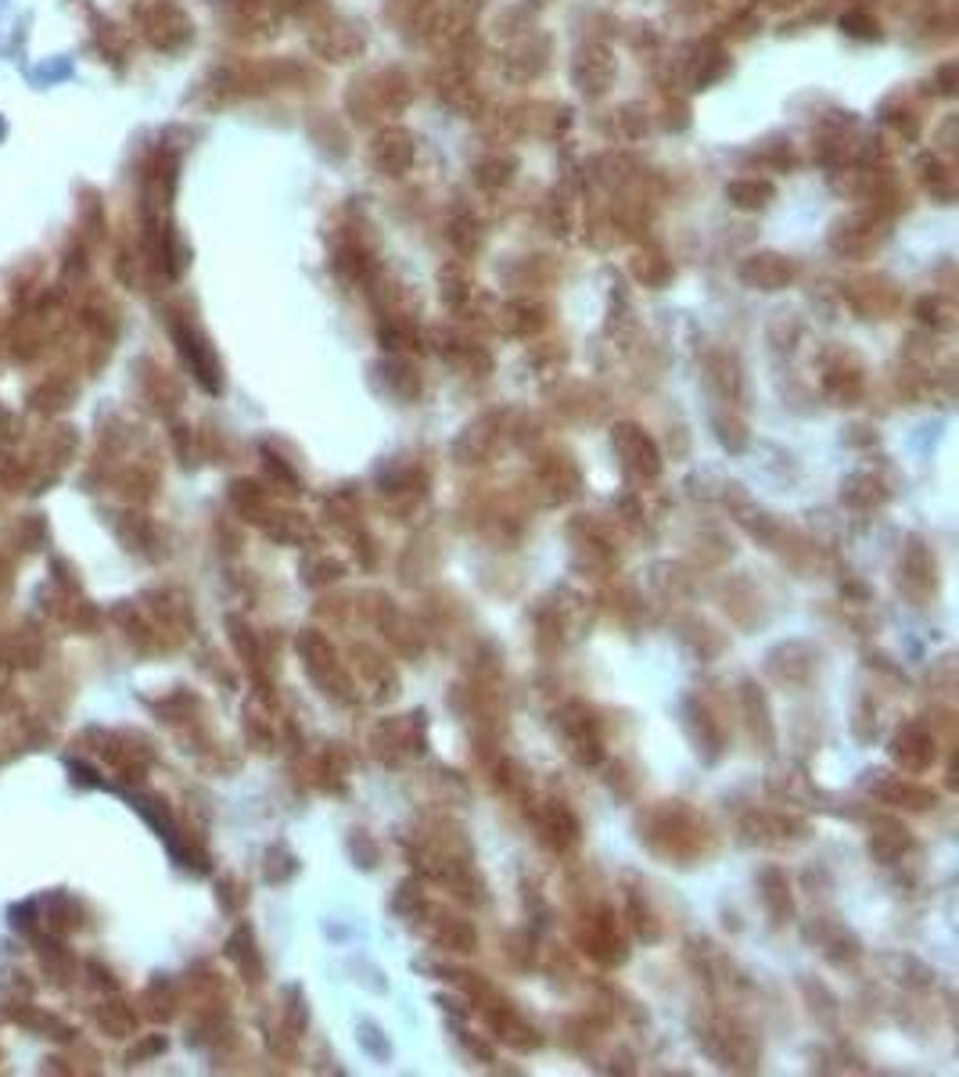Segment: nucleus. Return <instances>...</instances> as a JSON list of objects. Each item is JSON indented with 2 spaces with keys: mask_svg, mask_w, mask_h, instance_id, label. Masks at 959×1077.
I'll use <instances>...</instances> for the list:
<instances>
[{
  "mask_svg": "<svg viewBox=\"0 0 959 1077\" xmlns=\"http://www.w3.org/2000/svg\"><path fill=\"white\" fill-rule=\"evenodd\" d=\"M133 22L141 29L144 44L162 54L184 51L194 36L191 15L180 4H173V0H144V4L133 8Z\"/></svg>",
  "mask_w": 959,
  "mask_h": 1077,
  "instance_id": "obj_1",
  "label": "nucleus"
},
{
  "mask_svg": "<svg viewBox=\"0 0 959 1077\" xmlns=\"http://www.w3.org/2000/svg\"><path fill=\"white\" fill-rule=\"evenodd\" d=\"M414 155H417V141L406 130H399V126L378 133L374 144H370V166L385 176H403L406 169L414 166Z\"/></svg>",
  "mask_w": 959,
  "mask_h": 1077,
  "instance_id": "obj_2",
  "label": "nucleus"
},
{
  "mask_svg": "<svg viewBox=\"0 0 959 1077\" xmlns=\"http://www.w3.org/2000/svg\"><path fill=\"white\" fill-rule=\"evenodd\" d=\"M572 76H575V83H579L582 94L600 97L611 87V79H615V58L608 54V47H600V44L582 47L579 58H575Z\"/></svg>",
  "mask_w": 959,
  "mask_h": 1077,
  "instance_id": "obj_3",
  "label": "nucleus"
},
{
  "mask_svg": "<svg viewBox=\"0 0 959 1077\" xmlns=\"http://www.w3.org/2000/svg\"><path fill=\"white\" fill-rule=\"evenodd\" d=\"M791 263H787L784 255H751L748 263H744V270H740V277L748 284H755V288L762 291H776V288H784L787 281H791Z\"/></svg>",
  "mask_w": 959,
  "mask_h": 1077,
  "instance_id": "obj_4",
  "label": "nucleus"
},
{
  "mask_svg": "<svg viewBox=\"0 0 959 1077\" xmlns=\"http://www.w3.org/2000/svg\"><path fill=\"white\" fill-rule=\"evenodd\" d=\"M313 44H317V51L327 54L331 62H345L349 54L360 51L363 40H360V33H352L349 26H331V29H324V40H313Z\"/></svg>",
  "mask_w": 959,
  "mask_h": 1077,
  "instance_id": "obj_5",
  "label": "nucleus"
},
{
  "mask_svg": "<svg viewBox=\"0 0 959 1077\" xmlns=\"http://www.w3.org/2000/svg\"><path fill=\"white\" fill-rule=\"evenodd\" d=\"M726 194H730V202L740 205V209H758V205H766L773 198V187L758 184V180H737V184L726 187Z\"/></svg>",
  "mask_w": 959,
  "mask_h": 1077,
  "instance_id": "obj_6",
  "label": "nucleus"
},
{
  "mask_svg": "<svg viewBox=\"0 0 959 1077\" xmlns=\"http://www.w3.org/2000/svg\"><path fill=\"white\" fill-rule=\"evenodd\" d=\"M841 26H845V33L866 36V40H870V36H877V22H873L870 15H855V11H852V15L841 18Z\"/></svg>",
  "mask_w": 959,
  "mask_h": 1077,
  "instance_id": "obj_7",
  "label": "nucleus"
},
{
  "mask_svg": "<svg viewBox=\"0 0 959 1077\" xmlns=\"http://www.w3.org/2000/svg\"><path fill=\"white\" fill-rule=\"evenodd\" d=\"M0 137H4V119H0Z\"/></svg>",
  "mask_w": 959,
  "mask_h": 1077,
  "instance_id": "obj_8",
  "label": "nucleus"
}]
</instances>
